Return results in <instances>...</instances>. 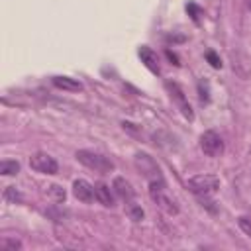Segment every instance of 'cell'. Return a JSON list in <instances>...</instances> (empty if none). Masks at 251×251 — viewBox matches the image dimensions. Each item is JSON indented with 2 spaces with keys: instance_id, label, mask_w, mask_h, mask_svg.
<instances>
[{
  "instance_id": "cell-22",
  "label": "cell",
  "mask_w": 251,
  "mask_h": 251,
  "mask_svg": "<svg viewBox=\"0 0 251 251\" xmlns=\"http://www.w3.org/2000/svg\"><path fill=\"white\" fill-rule=\"evenodd\" d=\"M247 8H249V10H251V0H247Z\"/></svg>"
},
{
  "instance_id": "cell-18",
  "label": "cell",
  "mask_w": 251,
  "mask_h": 251,
  "mask_svg": "<svg viewBox=\"0 0 251 251\" xmlns=\"http://www.w3.org/2000/svg\"><path fill=\"white\" fill-rule=\"evenodd\" d=\"M129 216H131L133 222H139V220H143V210L131 204V206H129Z\"/></svg>"
},
{
  "instance_id": "cell-3",
  "label": "cell",
  "mask_w": 251,
  "mask_h": 251,
  "mask_svg": "<svg viewBox=\"0 0 251 251\" xmlns=\"http://www.w3.org/2000/svg\"><path fill=\"white\" fill-rule=\"evenodd\" d=\"M149 194H151V198L167 212V214H178V206L175 204V200L165 192V182H163V178H155V180H151V184H149Z\"/></svg>"
},
{
  "instance_id": "cell-9",
  "label": "cell",
  "mask_w": 251,
  "mask_h": 251,
  "mask_svg": "<svg viewBox=\"0 0 251 251\" xmlns=\"http://www.w3.org/2000/svg\"><path fill=\"white\" fill-rule=\"evenodd\" d=\"M114 192H116L122 200H131V198H133V188H131V184H129L124 176H116V178H114Z\"/></svg>"
},
{
  "instance_id": "cell-19",
  "label": "cell",
  "mask_w": 251,
  "mask_h": 251,
  "mask_svg": "<svg viewBox=\"0 0 251 251\" xmlns=\"http://www.w3.org/2000/svg\"><path fill=\"white\" fill-rule=\"evenodd\" d=\"M198 90H200V100H202V102H208L210 96H208V86H206V82H200V84H198Z\"/></svg>"
},
{
  "instance_id": "cell-11",
  "label": "cell",
  "mask_w": 251,
  "mask_h": 251,
  "mask_svg": "<svg viewBox=\"0 0 251 251\" xmlns=\"http://www.w3.org/2000/svg\"><path fill=\"white\" fill-rule=\"evenodd\" d=\"M53 84L61 90H69V92H80L82 84L71 76H53Z\"/></svg>"
},
{
  "instance_id": "cell-20",
  "label": "cell",
  "mask_w": 251,
  "mask_h": 251,
  "mask_svg": "<svg viewBox=\"0 0 251 251\" xmlns=\"http://www.w3.org/2000/svg\"><path fill=\"white\" fill-rule=\"evenodd\" d=\"M186 10L192 14V20H194V22H198V16H200V8H198L196 4H192V2H190V4L186 6Z\"/></svg>"
},
{
  "instance_id": "cell-14",
  "label": "cell",
  "mask_w": 251,
  "mask_h": 251,
  "mask_svg": "<svg viewBox=\"0 0 251 251\" xmlns=\"http://www.w3.org/2000/svg\"><path fill=\"white\" fill-rule=\"evenodd\" d=\"M237 226L241 227V231L247 237H251V216H239L237 218Z\"/></svg>"
},
{
  "instance_id": "cell-6",
  "label": "cell",
  "mask_w": 251,
  "mask_h": 251,
  "mask_svg": "<svg viewBox=\"0 0 251 251\" xmlns=\"http://www.w3.org/2000/svg\"><path fill=\"white\" fill-rule=\"evenodd\" d=\"M29 167L33 171H37V173H43V175H55L59 171L57 161L49 153H41V151L39 153H33L29 157Z\"/></svg>"
},
{
  "instance_id": "cell-21",
  "label": "cell",
  "mask_w": 251,
  "mask_h": 251,
  "mask_svg": "<svg viewBox=\"0 0 251 251\" xmlns=\"http://www.w3.org/2000/svg\"><path fill=\"white\" fill-rule=\"evenodd\" d=\"M165 53H167V57H169V59H171V61H173L175 65H180V63H178V57H176V55H175V53H173L171 49H167Z\"/></svg>"
},
{
  "instance_id": "cell-1",
  "label": "cell",
  "mask_w": 251,
  "mask_h": 251,
  "mask_svg": "<svg viewBox=\"0 0 251 251\" xmlns=\"http://www.w3.org/2000/svg\"><path fill=\"white\" fill-rule=\"evenodd\" d=\"M76 161L82 163L84 167L96 171V173H102V175L114 171V163H112L108 157H104V155H100V153H94V151H88V149L76 151Z\"/></svg>"
},
{
  "instance_id": "cell-5",
  "label": "cell",
  "mask_w": 251,
  "mask_h": 251,
  "mask_svg": "<svg viewBox=\"0 0 251 251\" xmlns=\"http://www.w3.org/2000/svg\"><path fill=\"white\" fill-rule=\"evenodd\" d=\"M167 86V90H169V96H171V100L178 106V110L182 112V116L186 118V120H194V112H192V108H190V104H188V100H186V96H184V92H182V88L176 84V82H167L165 84Z\"/></svg>"
},
{
  "instance_id": "cell-16",
  "label": "cell",
  "mask_w": 251,
  "mask_h": 251,
  "mask_svg": "<svg viewBox=\"0 0 251 251\" xmlns=\"http://www.w3.org/2000/svg\"><path fill=\"white\" fill-rule=\"evenodd\" d=\"M4 200H8V202H16V200H22V194L16 190V186H8V188L4 190Z\"/></svg>"
},
{
  "instance_id": "cell-17",
  "label": "cell",
  "mask_w": 251,
  "mask_h": 251,
  "mask_svg": "<svg viewBox=\"0 0 251 251\" xmlns=\"http://www.w3.org/2000/svg\"><path fill=\"white\" fill-rule=\"evenodd\" d=\"M206 59H208V63H210L214 69H220V67H222V61H220V57H218L214 51H208V53H206Z\"/></svg>"
},
{
  "instance_id": "cell-4",
  "label": "cell",
  "mask_w": 251,
  "mask_h": 251,
  "mask_svg": "<svg viewBox=\"0 0 251 251\" xmlns=\"http://www.w3.org/2000/svg\"><path fill=\"white\" fill-rule=\"evenodd\" d=\"M200 149L208 157H220L224 153V141L216 131H204L200 135Z\"/></svg>"
},
{
  "instance_id": "cell-10",
  "label": "cell",
  "mask_w": 251,
  "mask_h": 251,
  "mask_svg": "<svg viewBox=\"0 0 251 251\" xmlns=\"http://www.w3.org/2000/svg\"><path fill=\"white\" fill-rule=\"evenodd\" d=\"M94 194H96V200H98L102 206H106V208H112V206H114V196H112L108 184L98 182V184L94 186Z\"/></svg>"
},
{
  "instance_id": "cell-12",
  "label": "cell",
  "mask_w": 251,
  "mask_h": 251,
  "mask_svg": "<svg viewBox=\"0 0 251 251\" xmlns=\"http://www.w3.org/2000/svg\"><path fill=\"white\" fill-rule=\"evenodd\" d=\"M0 173L4 176H14L20 173V163L18 161H2L0 163Z\"/></svg>"
},
{
  "instance_id": "cell-2",
  "label": "cell",
  "mask_w": 251,
  "mask_h": 251,
  "mask_svg": "<svg viewBox=\"0 0 251 251\" xmlns=\"http://www.w3.org/2000/svg\"><path fill=\"white\" fill-rule=\"evenodd\" d=\"M186 186L196 196H212L220 188V178L216 175H196L188 178Z\"/></svg>"
},
{
  "instance_id": "cell-13",
  "label": "cell",
  "mask_w": 251,
  "mask_h": 251,
  "mask_svg": "<svg viewBox=\"0 0 251 251\" xmlns=\"http://www.w3.org/2000/svg\"><path fill=\"white\" fill-rule=\"evenodd\" d=\"M47 196H51L55 202H63L65 200V190L61 188V186H57V184H51V186H47V192H45Z\"/></svg>"
},
{
  "instance_id": "cell-15",
  "label": "cell",
  "mask_w": 251,
  "mask_h": 251,
  "mask_svg": "<svg viewBox=\"0 0 251 251\" xmlns=\"http://www.w3.org/2000/svg\"><path fill=\"white\" fill-rule=\"evenodd\" d=\"M0 245L4 251H20L22 249V241H18V239H2Z\"/></svg>"
},
{
  "instance_id": "cell-7",
  "label": "cell",
  "mask_w": 251,
  "mask_h": 251,
  "mask_svg": "<svg viewBox=\"0 0 251 251\" xmlns=\"http://www.w3.org/2000/svg\"><path fill=\"white\" fill-rule=\"evenodd\" d=\"M73 194H75L76 200L86 202V204L92 202V200L96 198V194H94V186H92L90 182H86L84 178H78V180L73 182Z\"/></svg>"
},
{
  "instance_id": "cell-8",
  "label": "cell",
  "mask_w": 251,
  "mask_h": 251,
  "mask_svg": "<svg viewBox=\"0 0 251 251\" xmlns=\"http://www.w3.org/2000/svg\"><path fill=\"white\" fill-rule=\"evenodd\" d=\"M137 53H139V57H141V63H143L151 73H155V75L161 73V69H159V57H157V53H155L151 47L141 45Z\"/></svg>"
}]
</instances>
